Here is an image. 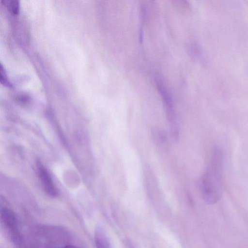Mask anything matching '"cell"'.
I'll list each match as a JSON object with an SVG mask.
<instances>
[{
	"instance_id": "obj_4",
	"label": "cell",
	"mask_w": 248,
	"mask_h": 248,
	"mask_svg": "<svg viewBox=\"0 0 248 248\" xmlns=\"http://www.w3.org/2000/svg\"><path fill=\"white\" fill-rule=\"evenodd\" d=\"M37 170L39 177L46 192L50 196L55 197L58 195V191L52 180L45 167L38 162Z\"/></svg>"
},
{
	"instance_id": "obj_8",
	"label": "cell",
	"mask_w": 248,
	"mask_h": 248,
	"mask_svg": "<svg viewBox=\"0 0 248 248\" xmlns=\"http://www.w3.org/2000/svg\"><path fill=\"white\" fill-rule=\"evenodd\" d=\"M63 248H78L76 246H73V245H67L65 246Z\"/></svg>"
},
{
	"instance_id": "obj_1",
	"label": "cell",
	"mask_w": 248,
	"mask_h": 248,
	"mask_svg": "<svg viewBox=\"0 0 248 248\" xmlns=\"http://www.w3.org/2000/svg\"><path fill=\"white\" fill-rule=\"evenodd\" d=\"M223 159L221 150L215 147L208 166L200 181V187L202 198L209 204L217 202L222 196Z\"/></svg>"
},
{
	"instance_id": "obj_2",
	"label": "cell",
	"mask_w": 248,
	"mask_h": 248,
	"mask_svg": "<svg viewBox=\"0 0 248 248\" xmlns=\"http://www.w3.org/2000/svg\"><path fill=\"white\" fill-rule=\"evenodd\" d=\"M156 85L159 93L162 98L165 108L167 118L171 124L172 130L174 134L176 135L177 127L175 122V114L174 112L173 104L171 96L163 83L159 79L156 80Z\"/></svg>"
},
{
	"instance_id": "obj_7",
	"label": "cell",
	"mask_w": 248,
	"mask_h": 248,
	"mask_svg": "<svg viewBox=\"0 0 248 248\" xmlns=\"http://www.w3.org/2000/svg\"><path fill=\"white\" fill-rule=\"evenodd\" d=\"M0 80L1 83L3 85L7 87L11 86V84L7 78L5 71L1 65H0Z\"/></svg>"
},
{
	"instance_id": "obj_5",
	"label": "cell",
	"mask_w": 248,
	"mask_h": 248,
	"mask_svg": "<svg viewBox=\"0 0 248 248\" xmlns=\"http://www.w3.org/2000/svg\"><path fill=\"white\" fill-rule=\"evenodd\" d=\"M94 241L96 248H111L106 232L100 226H97L95 229Z\"/></svg>"
},
{
	"instance_id": "obj_3",
	"label": "cell",
	"mask_w": 248,
	"mask_h": 248,
	"mask_svg": "<svg viewBox=\"0 0 248 248\" xmlns=\"http://www.w3.org/2000/svg\"><path fill=\"white\" fill-rule=\"evenodd\" d=\"M1 221L4 228L15 242L19 240L18 221L15 214L10 209L3 207L0 211Z\"/></svg>"
},
{
	"instance_id": "obj_6",
	"label": "cell",
	"mask_w": 248,
	"mask_h": 248,
	"mask_svg": "<svg viewBox=\"0 0 248 248\" xmlns=\"http://www.w3.org/2000/svg\"><path fill=\"white\" fill-rule=\"evenodd\" d=\"M6 2V5L10 11L15 14H17L19 12V1L14 0Z\"/></svg>"
}]
</instances>
